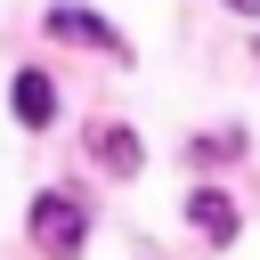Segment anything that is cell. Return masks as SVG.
I'll return each mask as SVG.
<instances>
[{"label":"cell","instance_id":"cell-3","mask_svg":"<svg viewBox=\"0 0 260 260\" xmlns=\"http://www.w3.org/2000/svg\"><path fill=\"white\" fill-rule=\"evenodd\" d=\"M8 106H16L24 130H49V122H57V81H49L41 65H24V73L8 81Z\"/></svg>","mask_w":260,"mask_h":260},{"label":"cell","instance_id":"cell-2","mask_svg":"<svg viewBox=\"0 0 260 260\" xmlns=\"http://www.w3.org/2000/svg\"><path fill=\"white\" fill-rule=\"evenodd\" d=\"M49 32H57V41H81V49H106L114 65H130V41H122V32L106 24V16L73 8V0H57V8H49Z\"/></svg>","mask_w":260,"mask_h":260},{"label":"cell","instance_id":"cell-4","mask_svg":"<svg viewBox=\"0 0 260 260\" xmlns=\"http://www.w3.org/2000/svg\"><path fill=\"white\" fill-rule=\"evenodd\" d=\"M89 154H98V171H106V179H138V162H146L138 130H122V122H106V130L89 138Z\"/></svg>","mask_w":260,"mask_h":260},{"label":"cell","instance_id":"cell-6","mask_svg":"<svg viewBox=\"0 0 260 260\" xmlns=\"http://www.w3.org/2000/svg\"><path fill=\"white\" fill-rule=\"evenodd\" d=\"M228 8H236V16H252V24H260V0H228Z\"/></svg>","mask_w":260,"mask_h":260},{"label":"cell","instance_id":"cell-1","mask_svg":"<svg viewBox=\"0 0 260 260\" xmlns=\"http://www.w3.org/2000/svg\"><path fill=\"white\" fill-rule=\"evenodd\" d=\"M24 228H32V244H41L49 260H81V244H89V203L65 195V187H49V195H32Z\"/></svg>","mask_w":260,"mask_h":260},{"label":"cell","instance_id":"cell-5","mask_svg":"<svg viewBox=\"0 0 260 260\" xmlns=\"http://www.w3.org/2000/svg\"><path fill=\"white\" fill-rule=\"evenodd\" d=\"M187 219H195L211 244H236V236H244V211H236L219 187H195V195H187Z\"/></svg>","mask_w":260,"mask_h":260}]
</instances>
